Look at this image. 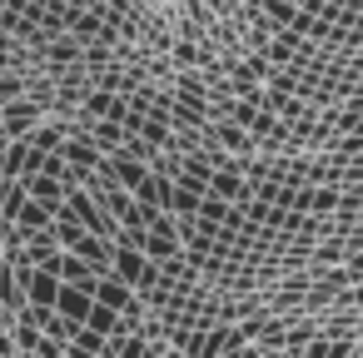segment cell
<instances>
[{
  "label": "cell",
  "mask_w": 363,
  "mask_h": 358,
  "mask_svg": "<svg viewBox=\"0 0 363 358\" xmlns=\"http://www.w3.org/2000/svg\"><path fill=\"white\" fill-rule=\"evenodd\" d=\"M45 219H50V209H45V204H35V199L26 194V204H21V214H16V224H21V229H40Z\"/></svg>",
  "instance_id": "1"
}]
</instances>
